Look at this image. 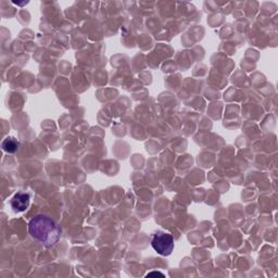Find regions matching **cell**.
Instances as JSON below:
<instances>
[{
	"mask_svg": "<svg viewBox=\"0 0 278 278\" xmlns=\"http://www.w3.org/2000/svg\"><path fill=\"white\" fill-rule=\"evenodd\" d=\"M28 233L46 248H52L60 240L62 229L49 215L37 214L28 222Z\"/></svg>",
	"mask_w": 278,
	"mask_h": 278,
	"instance_id": "obj_1",
	"label": "cell"
},
{
	"mask_svg": "<svg viewBox=\"0 0 278 278\" xmlns=\"http://www.w3.org/2000/svg\"><path fill=\"white\" fill-rule=\"evenodd\" d=\"M153 275H159V276H164L162 273L160 272H152V273H149V274H147V276H153Z\"/></svg>",
	"mask_w": 278,
	"mask_h": 278,
	"instance_id": "obj_5",
	"label": "cell"
},
{
	"mask_svg": "<svg viewBox=\"0 0 278 278\" xmlns=\"http://www.w3.org/2000/svg\"><path fill=\"white\" fill-rule=\"evenodd\" d=\"M30 202V195L27 192H18L10 200V205L14 212H24Z\"/></svg>",
	"mask_w": 278,
	"mask_h": 278,
	"instance_id": "obj_3",
	"label": "cell"
},
{
	"mask_svg": "<svg viewBox=\"0 0 278 278\" xmlns=\"http://www.w3.org/2000/svg\"><path fill=\"white\" fill-rule=\"evenodd\" d=\"M19 146L20 144L18 139H15L14 137H7L2 144L4 151H6L7 153H15L19 149Z\"/></svg>",
	"mask_w": 278,
	"mask_h": 278,
	"instance_id": "obj_4",
	"label": "cell"
},
{
	"mask_svg": "<svg viewBox=\"0 0 278 278\" xmlns=\"http://www.w3.org/2000/svg\"><path fill=\"white\" fill-rule=\"evenodd\" d=\"M151 246L160 256L168 257L174 250V238L163 230H157L151 236Z\"/></svg>",
	"mask_w": 278,
	"mask_h": 278,
	"instance_id": "obj_2",
	"label": "cell"
}]
</instances>
